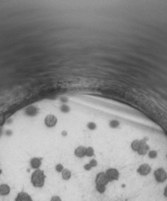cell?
<instances>
[{"label":"cell","mask_w":167,"mask_h":201,"mask_svg":"<svg viewBox=\"0 0 167 201\" xmlns=\"http://www.w3.org/2000/svg\"><path fill=\"white\" fill-rule=\"evenodd\" d=\"M86 149L87 148L85 146H82V145L78 146L74 151V154L76 157H79V158H82V157L86 156Z\"/></svg>","instance_id":"cell-9"},{"label":"cell","mask_w":167,"mask_h":201,"mask_svg":"<svg viewBox=\"0 0 167 201\" xmlns=\"http://www.w3.org/2000/svg\"><path fill=\"white\" fill-rule=\"evenodd\" d=\"M58 123V118L54 114H49L45 118V125L46 127L53 128Z\"/></svg>","instance_id":"cell-5"},{"label":"cell","mask_w":167,"mask_h":201,"mask_svg":"<svg viewBox=\"0 0 167 201\" xmlns=\"http://www.w3.org/2000/svg\"><path fill=\"white\" fill-rule=\"evenodd\" d=\"M14 201H34L30 195L26 192V191H21L18 193L16 195Z\"/></svg>","instance_id":"cell-7"},{"label":"cell","mask_w":167,"mask_h":201,"mask_svg":"<svg viewBox=\"0 0 167 201\" xmlns=\"http://www.w3.org/2000/svg\"><path fill=\"white\" fill-rule=\"evenodd\" d=\"M31 184L34 188H43L46 181V175L44 171L41 169H36L31 175Z\"/></svg>","instance_id":"cell-1"},{"label":"cell","mask_w":167,"mask_h":201,"mask_svg":"<svg viewBox=\"0 0 167 201\" xmlns=\"http://www.w3.org/2000/svg\"><path fill=\"white\" fill-rule=\"evenodd\" d=\"M55 169H56V171H57V172H62V171H63L64 169H65V168H64V166H63V165H62V164H58L55 166Z\"/></svg>","instance_id":"cell-18"},{"label":"cell","mask_w":167,"mask_h":201,"mask_svg":"<svg viewBox=\"0 0 167 201\" xmlns=\"http://www.w3.org/2000/svg\"><path fill=\"white\" fill-rule=\"evenodd\" d=\"M94 149L92 147H88L86 149V157H93L94 156Z\"/></svg>","instance_id":"cell-15"},{"label":"cell","mask_w":167,"mask_h":201,"mask_svg":"<svg viewBox=\"0 0 167 201\" xmlns=\"http://www.w3.org/2000/svg\"><path fill=\"white\" fill-rule=\"evenodd\" d=\"M163 195H164V196H165V198H166L167 199V185L165 186V189H164V192H163Z\"/></svg>","instance_id":"cell-20"},{"label":"cell","mask_w":167,"mask_h":201,"mask_svg":"<svg viewBox=\"0 0 167 201\" xmlns=\"http://www.w3.org/2000/svg\"><path fill=\"white\" fill-rule=\"evenodd\" d=\"M141 141H142V143H141L140 147H139L138 150L137 151V153L140 156H144V155H146L149 152L150 147H149V145L146 144V142L144 140H141Z\"/></svg>","instance_id":"cell-8"},{"label":"cell","mask_w":167,"mask_h":201,"mask_svg":"<svg viewBox=\"0 0 167 201\" xmlns=\"http://www.w3.org/2000/svg\"><path fill=\"white\" fill-rule=\"evenodd\" d=\"M151 172V167L148 164H142L138 167L137 169V172L141 176H147Z\"/></svg>","instance_id":"cell-6"},{"label":"cell","mask_w":167,"mask_h":201,"mask_svg":"<svg viewBox=\"0 0 167 201\" xmlns=\"http://www.w3.org/2000/svg\"><path fill=\"white\" fill-rule=\"evenodd\" d=\"M96 190L98 191L99 193L103 194L106 191V186L104 185H96Z\"/></svg>","instance_id":"cell-16"},{"label":"cell","mask_w":167,"mask_h":201,"mask_svg":"<svg viewBox=\"0 0 167 201\" xmlns=\"http://www.w3.org/2000/svg\"><path fill=\"white\" fill-rule=\"evenodd\" d=\"M148 156H149V157L151 159L156 158L157 156V153L155 150H150L148 152Z\"/></svg>","instance_id":"cell-17"},{"label":"cell","mask_w":167,"mask_h":201,"mask_svg":"<svg viewBox=\"0 0 167 201\" xmlns=\"http://www.w3.org/2000/svg\"><path fill=\"white\" fill-rule=\"evenodd\" d=\"M166 157H167V155H166Z\"/></svg>","instance_id":"cell-22"},{"label":"cell","mask_w":167,"mask_h":201,"mask_svg":"<svg viewBox=\"0 0 167 201\" xmlns=\"http://www.w3.org/2000/svg\"><path fill=\"white\" fill-rule=\"evenodd\" d=\"M50 201H62V198L60 197L59 195H54L52 198L50 199Z\"/></svg>","instance_id":"cell-19"},{"label":"cell","mask_w":167,"mask_h":201,"mask_svg":"<svg viewBox=\"0 0 167 201\" xmlns=\"http://www.w3.org/2000/svg\"><path fill=\"white\" fill-rule=\"evenodd\" d=\"M30 166L34 168V169H39L40 167L42 166V161L38 157H34L30 160Z\"/></svg>","instance_id":"cell-11"},{"label":"cell","mask_w":167,"mask_h":201,"mask_svg":"<svg viewBox=\"0 0 167 201\" xmlns=\"http://www.w3.org/2000/svg\"><path fill=\"white\" fill-rule=\"evenodd\" d=\"M154 179L157 183H163L167 180V172L162 168H159L154 171Z\"/></svg>","instance_id":"cell-2"},{"label":"cell","mask_w":167,"mask_h":201,"mask_svg":"<svg viewBox=\"0 0 167 201\" xmlns=\"http://www.w3.org/2000/svg\"><path fill=\"white\" fill-rule=\"evenodd\" d=\"M95 182H96V185L106 186L110 181L109 180H108V178L107 177V176H106L105 172H99L98 174L96 175Z\"/></svg>","instance_id":"cell-3"},{"label":"cell","mask_w":167,"mask_h":201,"mask_svg":"<svg viewBox=\"0 0 167 201\" xmlns=\"http://www.w3.org/2000/svg\"><path fill=\"white\" fill-rule=\"evenodd\" d=\"M96 166H97V161L96 160H92L89 164L85 165V168L86 170H90L91 168H94Z\"/></svg>","instance_id":"cell-14"},{"label":"cell","mask_w":167,"mask_h":201,"mask_svg":"<svg viewBox=\"0 0 167 201\" xmlns=\"http://www.w3.org/2000/svg\"><path fill=\"white\" fill-rule=\"evenodd\" d=\"M141 143H142V141H140V140H134L131 144V148L133 151L137 152L140 147Z\"/></svg>","instance_id":"cell-12"},{"label":"cell","mask_w":167,"mask_h":201,"mask_svg":"<svg viewBox=\"0 0 167 201\" xmlns=\"http://www.w3.org/2000/svg\"><path fill=\"white\" fill-rule=\"evenodd\" d=\"M105 173L107 177L108 178L109 181H115V180H119V172L116 168H108V170L105 172Z\"/></svg>","instance_id":"cell-4"},{"label":"cell","mask_w":167,"mask_h":201,"mask_svg":"<svg viewBox=\"0 0 167 201\" xmlns=\"http://www.w3.org/2000/svg\"><path fill=\"white\" fill-rule=\"evenodd\" d=\"M10 192V187L6 184H0V195L1 196H6L8 195Z\"/></svg>","instance_id":"cell-10"},{"label":"cell","mask_w":167,"mask_h":201,"mask_svg":"<svg viewBox=\"0 0 167 201\" xmlns=\"http://www.w3.org/2000/svg\"><path fill=\"white\" fill-rule=\"evenodd\" d=\"M62 179L65 180H69L72 176V172L71 171L67 169V168H65L63 171L62 172Z\"/></svg>","instance_id":"cell-13"},{"label":"cell","mask_w":167,"mask_h":201,"mask_svg":"<svg viewBox=\"0 0 167 201\" xmlns=\"http://www.w3.org/2000/svg\"><path fill=\"white\" fill-rule=\"evenodd\" d=\"M2 173V170H1V168H0V174Z\"/></svg>","instance_id":"cell-21"}]
</instances>
